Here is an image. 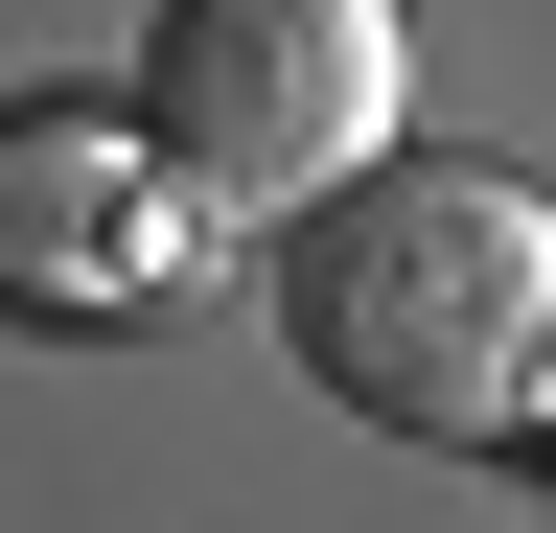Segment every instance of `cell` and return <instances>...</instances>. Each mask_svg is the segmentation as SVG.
Masks as SVG:
<instances>
[{
  "mask_svg": "<svg viewBox=\"0 0 556 533\" xmlns=\"http://www.w3.org/2000/svg\"><path fill=\"white\" fill-rule=\"evenodd\" d=\"M417 47L394 0H163L139 24V140H163L186 210H302V186H348L394 140Z\"/></svg>",
  "mask_w": 556,
  "mask_h": 533,
  "instance_id": "cell-2",
  "label": "cell"
},
{
  "mask_svg": "<svg viewBox=\"0 0 556 533\" xmlns=\"http://www.w3.org/2000/svg\"><path fill=\"white\" fill-rule=\"evenodd\" d=\"M278 348L371 441H510L556 394V210L510 163H348L278 232Z\"/></svg>",
  "mask_w": 556,
  "mask_h": 533,
  "instance_id": "cell-1",
  "label": "cell"
},
{
  "mask_svg": "<svg viewBox=\"0 0 556 533\" xmlns=\"http://www.w3.org/2000/svg\"><path fill=\"white\" fill-rule=\"evenodd\" d=\"M186 255H208V210L163 186L139 116H70V93L0 116V302L24 325H116V302H163Z\"/></svg>",
  "mask_w": 556,
  "mask_h": 533,
  "instance_id": "cell-3",
  "label": "cell"
}]
</instances>
